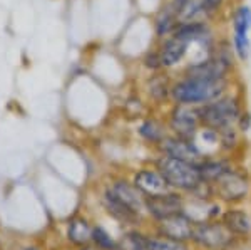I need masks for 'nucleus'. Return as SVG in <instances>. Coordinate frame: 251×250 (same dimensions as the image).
Segmentation results:
<instances>
[{
    "instance_id": "f257e3e1",
    "label": "nucleus",
    "mask_w": 251,
    "mask_h": 250,
    "mask_svg": "<svg viewBox=\"0 0 251 250\" xmlns=\"http://www.w3.org/2000/svg\"><path fill=\"white\" fill-rule=\"evenodd\" d=\"M238 78H194V76L174 74L171 101L176 104H188V106L201 108L204 104L218 99L225 92L238 86Z\"/></svg>"
},
{
    "instance_id": "f03ea898",
    "label": "nucleus",
    "mask_w": 251,
    "mask_h": 250,
    "mask_svg": "<svg viewBox=\"0 0 251 250\" xmlns=\"http://www.w3.org/2000/svg\"><path fill=\"white\" fill-rule=\"evenodd\" d=\"M245 110V92L241 89V84H238L218 99L200 108L201 123H203L204 128H211L218 133L229 130V128L238 126L240 116Z\"/></svg>"
},
{
    "instance_id": "7ed1b4c3",
    "label": "nucleus",
    "mask_w": 251,
    "mask_h": 250,
    "mask_svg": "<svg viewBox=\"0 0 251 250\" xmlns=\"http://www.w3.org/2000/svg\"><path fill=\"white\" fill-rule=\"evenodd\" d=\"M152 165L163 173L173 190L183 193V195H193L204 183L203 178H201L198 163L157 153L156 158L152 160Z\"/></svg>"
},
{
    "instance_id": "20e7f679",
    "label": "nucleus",
    "mask_w": 251,
    "mask_h": 250,
    "mask_svg": "<svg viewBox=\"0 0 251 250\" xmlns=\"http://www.w3.org/2000/svg\"><path fill=\"white\" fill-rule=\"evenodd\" d=\"M226 20L229 26L228 40L234 56L240 64L248 62L251 59V5L246 2H236Z\"/></svg>"
},
{
    "instance_id": "39448f33",
    "label": "nucleus",
    "mask_w": 251,
    "mask_h": 250,
    "mask_svg": "<svg viewBox=\"0 0 251 250\" xmlns=\"http://www.w3.org/2000/svg\"><path fill=\"white\" fill-rule=\"evenodd\" d=\"M214 198L221 205H238L246 200L251 193V178L238 165L211 185Z\"/></svg>"
},
{
    "instance_id": "423d86ee",
    "label": "nucleus",
    "mask_w": 251,
    "mask_h": 250,
    "mask_svg": "<svg viewBox=\"0 0 251 250\" xmlns=\"http://www.w3.org/2000/svg\"><path fill=\"white\" fill-rule=\"evenodd\" d=\"M164 121L171 135L179 138L194 139L200 130L203 128L200 116V108L188 106V104H169L164 110Z\"/></svg>"
},
{
    "instance_id": "0eeeda50",
    "label": "nucleus",
    "mask_w": 251,
    "mask_h": 250,
    "mask_svg": "<svg viewBox=\"0 0 251 250\" xmlns=\"http://www.w3.org/2000/svg\"><path fill=\"white\" fill-rule=\"evenodd\" d=\"M236 237L223 225L220 219L194 223L191 245L194 250H226Z\"/></svg>"
},
{
    "instance_id": "6e6552de",
    "label": "nucleus",
    "mask_w": 251,
    "mask_h": 250,
    "mask_svg": "<svg viewBox=\"0 0 251 250\" xmlns=\"http://www.w3.org/2000/svg\"><path fill=\"white\" fill-rule=\"evenodd\" d=\"M154 49L157 57H159L163 71L173 72V74L181 71V67L191 60L193 54L189 44L176 34H171L168 37L157 40Z\"/></svg>"
},
{
    "instance_id": "1a4fd4ad",
    "label": "nucleus",
    "mask_w": 251,
    "mask_h": 250,
    "mask_svg": "<svg viewBox=\"0 0 251 250\" xmlns=\"http://www.w3.org/2000/svg\"><path fill=\"white\" fill-rule=\"evenodd\" d=\"M106 190L111 193L112 196L126 205L127 208H131L132 212L137 213L139 217H143L144 220H148V213H146V196L134 187L131 180L117 176L112 178L111 183L106 185Z\"/></svg>"
},
{
    "instance_id": "9d476101",
    "label": "nucleus",
    "mask_w": 251,
    "mask_h": 250,
    "mask_svg": "<svg viewBox=\"0 0 251 250\" xmlns=\"http://www.w3.org/2000/svg\"><path fill=\"white\" fill-rule=\"evenodd\" d=\"M186 195L183 193L171 190L164 195L149 196L146 198V213H148V220L159 222L168 217H173L176 213L184 212Z\"/></svg>"
},
{
    "instance_id": "9b49d317",
    "label": "nucleus",
    "mask_w": 251,
    "mask_h": 250,
    "mask_svg": "<svg viewBox=\"0 0 251 250\" xmlns=\"http://www.w3.org/2000/svg\"><path fill=\"white\" fill-rule=\"evenodd\" d=\"M131 181L134 183V187L139 190L146 198L149 196H157L164 195V193L171 192V185L168 183V180L164 178V175L161 173L154 165L149 167H141L132 173Z\"/></svg>"
},
{
    "instance_id": "f8f14e48",
    "label": "nucleus",
    "mask_w": 251,
    "mask_h": 250,
    "mask_svg": "<svg viewBox=\"0 0 251 250\" xmlns=\"http://www.w3.org/2000/svg\"><path fill=\"white\" fill-rule=\"evenodd\" d=\"M174 74L168 71L151 72L144 84V96L151 104L157 108H168L173 104L171 101V89H173Z\"/></svg>"
},
{
    "instance_id": "ddd939ff",
    "label": "nucleus",
    "mask_w": 251,
    "mask_h": 250,
    "mask_svg": "<svg viewBox=\"0 0 251 250\" xmlns=\"http://www.w3.org/2000/svg\"><path fill=\"white\" fill-rule=\"evenodd\" d=\"M152 227L154 232L159 235L169 237L174 240H181V242H189L191 244V237L194 230V222L186 215L184 212L176 213L173 217H168L164 220L159 222H152Z\"/></svg>"
},
{
    "instance_id": "4468645a",
    "label": "nucleus",
    "mask_w": 251,
    "mask_h": 250,
    "mask_svg": "<svg viewBox=\"0 0 251 250\" xmlns=\"http://www.w3.org/2000/svg\"><path fill=\"white\" fill-rule=\"evenodd\" d=\"M157 153H163V155L179 158L184 161H191V163H200L204 158V155L198 148L196 141L179 138V136H174V135H169L161 143V146L157 148Z\"/></svg>"
},
{
    "instance_id": "2eb2a0df",
    "label": "nucleus",
    "mask_w": 251,
    "mask_h": 250,
    "mask_svg": "<svg viewBox=\"0 0 251 250\" xmlns=\"http://www.w3.org/2000/svg\"><path fill=\"white\" fill-rule=\"evenodd\" d=\"M238 161H234V155H226V153H216V155L204 156L203 160L198 163L200 167L201 178L204 183L213 185L216 183L221 176H225L229 170L238 167Z\"/></svg>"
},
{
    "instance_id": "dca6fc26",
    "label": "nucleus",
    "mask_w": 251,
    "mask_h": 250,
    "mask_svg": "<svg viewBox=\"0 0 251 250\" xmlns=\"http://www.w3.org/2000/svg\"><path fill=\"white\" fill-rule=\"evenodd\" d=\"M137 136L144 141L146 144L152 148H159L161 143L168 138L171 133L168 130V124L164 121V116H156V114H149L144 116L143 119L137 124Z\"/></svg>"
},
{
    "instance_id": "f3484780",
    "label": "nucleus",
    "mask_w": 251,
    "mask_h": 250,
    "mask_svg": "<svg viewBox=\"0 0 251 250\" xmlns=\"http://www.w3.org/2000/svg\"><path fill=\"white\" fill-rule=\"evenodd\" d=\"M220 220L236 239H250L251 237V215L241 207H236V205L225 207Z\"/></svg>"
},
{
    "instance_id": "a211bd4d",
    "label": "nucleus",
    "mask_w": 251,
    "mask_h": 250,
    "mask_svg": "<svg viewBox=\"0 0 251 250\" xmlns=\"http://www.w3.org/2000/svg\"><path fill=\"white\" fill-rule=\"evenodd\" d=\"M100 203H102L104 210H106L112 219L123 225H127L129 228H137L144 223L143 217H139L137 213L132 212L131 208H127L126 205L121 203V201H117L106 188H102V193H100Z\"/></svg>"
},
{
    "instance_id": "6ab92c4d",
    "label": "nucleus",
    "mask_w": 251,
    "mask_h": 250,
    "mask_svg": "<svg viewBox=\"0 0 251 250\" xmlns=\"http://www.w3.org/2000/svg\"><path fill=\"white\" fill-rule=\"evenodd\" d=\"M177 26H179V12L171 0H163L152 19V27H154L157 40L171 35Z\"/></svg>"
},
{
    "instance_id": "aec40b11",
    "label": "nucleus",
    "mask_w": 251,
    "mask_h": 250,
    "mask_svg": "<svg viewBox=\"0 0 251 250\" xmlns=\"http://www.w3.org/2000/svg\"><path fill=\"white\" fill-rule=\"evenodd\" d=\"M92 232H94V223H91L82 215L71 217L66 223V239L69 242V245H72L75 249L91 245Z\"/></svg>"
},
{
    "instance_id": "412c9836",
    "label": "nucleus",
    "mask_w": 251,
    "mask_h": 250,
    "mask_svg": "<svg viewBox=\"0 0 251 250\" xmlns=\"http://www.w3.org/2000/svg\"><path fill=\"white\" fill-rule=\"evenodd\" d=\"M144 247L146 250H194L189 242L174 240L159 233H144Z\"/></svg>"
},
{
    "instance_id": "4be33fe9",
    "label": "nucleus",
    "mask_w": 251,
    "mask_h": 250,
    "mask_svg": "<svg viewBox=\"0 0 251 250\" xmlns=\"http://www.w3.org/2000/svg\"><path fill=\"white\" fill-rule=\"evenodd\" d=\"M201 5L206 12V17L209 22L223 24V20L228 17L231 7L236 3V0H200Z\"/></svg>"
},
{
    "instance_id": "5701e85b",
    "label": "nucleus",
    "mask_w": 251,
    "mask_h": 250,
    "mask_svg": "<svg viewBox=\"0 0 251 250\" xmlns=\"http://www.w3.org/2000/svg\"><path fill=\"white\" fill-rule=\"evenodd\" d=\"M92 245H96L100 250H119V240L109 233L106 228L100 225H94V232H92Z\"/></svg>"
},
{
    "instance_id": "b1692460",
    "label": "nucleus",
    "mask_w": 251,
    "mask_h": 250,
    "mask_svg": "<svg viewBox=\"0 0 251 250\" xmlns=\"http://www.w3.org/2000/svg\"><path fill=\"white\" fill-rule=\"evenodd\" d=\"M238 128H240V131L243 135H246V133L250 131L251 128V111L246 108L245 111H243V114L240 116V121H238Z\"/></svg>"
},
{
    "instance_id": "393cba45",
    "label": "nucleus",
    "mask_w": 251,
    "mask_h": 250,
    "mask_svg": "<svg viewBox=\"0 0 251 250\" xmlns=\"http://www.w3.org/2000/svg\"><path fill=\"white\" fill-rule=\"evenodd\" d=\"M171 2L174 3V7H176V9H177V12H179V10L183 9V7L186 5V3L191 2V0H171Z\"/></svg>"
},
{
    "instance_id": "a878e982",
    "label": "nucleus",
    "mask_w": 251,
    "mask_h": 250,
    "mask_svg": "<svg viewBox=\"0 0 251 250\" xmlns=\"http://www.w3.org/2000/svg\"><path fill=\"white\" fill-rule=\"evenodd\" d=\"M20 250H42V249L39 245H25V247H22Z\"/></svg>"
},
{
    "instance_id": "bb28decb",
    "label": "nucleus",
    "mask_w": 251,
    "mask_h": 250,
    "mask_svg": "<svg viewBox=\"0 0 251 250\" xmlns=\"http://www.w3.org/2000/svg\"><path fill=\"white\" fill-rule=\"evenodd\" d=\"M77 250H100V249H97L96 245H86V247H80V249H77Z\"/></svg>"
}]
</instances>
